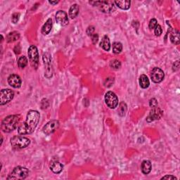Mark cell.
I'll use <instances>...</instances> for the list:
<instances>
[{"label":"cell","mask_w":180,"mask_h":180,"mask_svg":"<svg viewBox=\"0 0 180 180\" xmlns=\"http://www.w3.org/2000/svg\"><path fill=\"white\" fill-rule=\"evenodd\" d=\"M40 118V113L37 110H31L27 113L26 121L22 123L18 128L19 134H30L35 131Z\"/></svg>","instance_id":"1"},{"label":"cell","mask_w":180,"mask_h":180,"mask_svg":"<svg viewBox=\"0 0 180 180\" xmlns=\"http://www.w3.org/2000/svg\"><path fill=\"white\" fill-rule=\"evenodd\" d=\"M21 118L20 115H11L7 116L2 122V130L7 133L13 131L20 123Z\"/></svg>","instance_id":"2"},{"label":"cell","mask_w":180,"mask_h":180,"mask_svg":"<svg viewBox=\"0 0 180 180\" xmlns=\"http://www.w3.org/2000/svg\"><path fill=\"white\" fill-rule=\"evenodd\" d=\"M28 169L24 167H21V166H18V167L13 169L9 177H7V179H25L28 177Z\"/></svg>","instance_id":"3"},{"label":"cell","mask_w":180,"mask_h":180,"mask_svg":"<svg viewBox=\"0 0 180 180\" xmlns=\"http://www.w3.org/2000/svg\"><path fill=\"white\" fill-rule=\"evenodd\" d=\"M10 143L13 148L18 150L28 146L30 144V140L28 138L23 136H14L11 138Z\"/></svg>","instance_id":"4"},{"label":"cell","mask_w":180,"mask_h":180,"mask_svg":"<svg viewBox=\"0 0 180 180\" xmlns=\"http://www.w3.org/2000/svg\"><path fill=\"white\" fill-rule=\"evenodd\" d=\"M27 54H28L30 65L33 68L37 70L40 65V56H39V52L36 46H30L27 51Z\"/></svg>","instance_id":"5"},{"label":"cell","mask_w":180,"mask_h":180,"mask_svg":"<svg viewBox=\"0 0 180 180\" xmlns=\"http://www.w3.org/2000/svg\"><path fill=\"white\" fill-rule=\"evenodd\" d=\"M90 4L93 6L97 7L99 8L102 12L109 13L115 10V3L113 2L110 1H96V2H90Z\"/></svg>","instance_id":"6"},{"label":"cell","mask_w":180,"mask_h":180,"mask_svg":"<svg viewBox=\"0 0 180 180\" xmlns=\"http://www.w3.org/2000/svg\"><path fill=\"white\" fill-rule=\"evenodd\" d=\"M44 66H45V76L46 78H51L53 75V68L51 65V57L49 53H45L42 56Z\"/></svg>","instance_id":"7"},{"label":"cell","mask_w":180,"mask_h":180,"mask_svg":"<svg viewBox=\"0 0 180 180\" xmlns=\"http://www.w3.org/2000/svg\"><path fill=\"white\" fill-rule=\"evenodd\" d=\"M105 102L110 109H114L118 105V98L113 92H108L105 95Z\"/></svg>","instance_id":"8"},{"label":"cell","mask_w":180,"mask_h":180,"mask_svg":"<svg viewBox=\"0 0 180 180\" xmlns=\"http://www.w3.org/2000/svg\"><path fill=\"white\" fill-rule=\"evenodd\" d=\"M14 97V92L9 89L2 90L0 92V105L3 106L9 103Z\"/></svg>","instance_id":"9"},{"label":"cell","mask_w":180,"mask_h":180,"mask_svg":"<svg viewBox=\"0 0 180 180\" xmlns=\"http://www.w3.org/2000/svg\"><path fill=\"white\" fill-rule=\"evenodd\" d=\"M59 122L56 120H52L48 122L43 127L42 132L44 134L49 135L54 133L56 130L59 128Z\"/></svg>","instance_id":"10"},{"label":"cell","mask_w":180,"mask_h":180,"mask_svg":"<svg viewBox=\"0 0 180 180\" xmlns=\"http://www.w3.org/2000/svg\"><path fill=\"white\" fill-rule=\"evenodd\" d=\"M151 77L152 81L155 83L161 82L165 77V73L160 68H154L151 71Z\"/></svg>","instance_id":"11"},{"label":"cell","mask_w":180,"mask_h":180,"mask_svg":"<svg viewBox=\"0 0 180 180\" xmlns=\"http://www.w3.org/2000/svg\"><path fill=\"white\" fill-rule=\"evenodd\" d=\"M163 111L161 109L158 108V106L152 108L151 110L149 113L148 116L146 118V121L148 123H151V122L156 120H159V119L162 117L163 115Z\"/></svg>","instance_id":"12"},{"label":"cell","mask_w":180,"mask_h":180,"mask_svg":"<svg viewBox=\"0 0 180 180\" xmlns=\"http://www.w3.org/2000/svg\"><path fill=\"white\" fill-rule=\"evenodd\" d=\"M56 21L62 26H66L69 23L68 15L63 11H59L56 13Z\"/></svg>","instance_id":"13"},{"label":"cell","mask_w":180,"mask_h":180,"mask_svg":"<svg viewBox=\"0 0 180 180\" xmlns=\"http://www.w3.org/2000/svg\"><path fill=\"white\" fill-rule=\"evenodd\" d=\"M8 83L11 87L16 89L21 87L22 81L20 76L16 74H12L8 77Z\"/></svg>","instance_id":"14"},{"label":"cell","mask_w":180,"mask_h":180,"mask_svg":"<svg viewBox=\"0 0 180 180\" xmlns=\"http://www.w3.org/2000/svg\"><path fill=\"white\" fill-rule=\"evenodd\" d=\"M52 26H53V23H52V19L49 18L47 21H46V23L43 25L42 27H41V32L44 35H48L49 32H51Z\"/></svg>","instance_id":"15"},{"label":"cell","mask_w":180,"mask_h":180,"mask_svg":"<svg viewBox=\"0 0 180 180\" xmlns=\"http://www.w3.org/2000/svg\"><path fill=\"white\" fill-rule=\"evenodd\" d=\"M50 169L54 173L59 174L63 170V165H62V163H61L59 161H54L51 163Z\"/></svg>","instance_id":"16"},{"label":"cell","mask_w":180,"mask_h":180,"mask_svg":"<svg viewBox=\"0 0 180 180\" xmlns=\"http://www.w3.org/2000/svg\"><path fill=\"white\" fill-rule=\"evenodd\" d=\"M141 169H142V172L144 174L150 173L152 169V165L150 160H144L142 163V165H141Z\"/></svg>","instance_id":"17"},{"label":"cell","mask_w":180,"mask_h":180,"mask_svg":"<svg viewBox=\"0 0 180 180\" xmlns=\"http://www.w3.org/2000/svg\"><path fill=\"white\" fill-rule=\"evenodd\" d=\"M100 46L102 49H104L105 51H109L110 49V42L109 37L107 35H104L102 38L101 41L100 43Z\"/></svg>","instance_id":"18"},{"label":"cell","mask_w":180,"mask_h":180,"mask_svg":"<svg viewBox=\"0 0 180 180\" xmlns=\"http://www.w3.org/2000/svg\"><path fill=\"white\" fill-rule=\"evenodd\" d=\"M116 6L123 10H127L130 8L131 2L128 0H124V1H115L114 2Z\"/></svg>","instance_id":"19"},{"label":"cell","mask_w":180,"mask_h":180,"mask_svg":"<svg viewBox=\"0 0 180 180\" xmlns=\"http://www.w3.org/2000/svg\"><path fill=\"white\" fill-rule=\"evenodd\" d=\"M80 11V7L79 5L77 4H75L73 5H72L70 9H69V16H70L71 18L73 19L75 17H77V16L78 15Z\"/></svg>","instance_id":"20"},{"label":"cell","mask_w":180,"mask_h":180,"mask_svg":"<svg viewBox=\"0 0 180 180\" xmlns=\"http://www.w3.org/2000/svg\"><path fill=\"white\" fill-rule=\"evenodd\" d=\"M170 41L171 42L175 44V45H177L179 44L180 42V38H179V32L178 30H174V31L172 32L170 34Z\"/></svg>","instance_id":"21"},{"label":"cell","mask_w":180,"mask_h":180,"mask_svg":"<svg viewBox=\"0 0 180 180\" xmlns=\"http://www.w3.org/2000/svg\"><path fill=\"white\" fill-rule=\"evenodd\" d=\"M139 85L142 89H146L150 85V82L146 75H142L139 77Z\"/></svg>","instance_id":"22"},{"label":"cell","mask_w":180,"mask_h":180,"mask_svg":"<svg viewBox=\"0 0 180 180\" xmlns=\"http://www.w3.org/2000/svg\"><path fill=\"white\" fill-rule=\"evenodd\" d=\"M20 38V34L17 32H12L8 34L7 37V40L9 43L13 42L16 40H18Z\"/></svg>","instance_id":"23"},{"label":"cell","mask_w":180,"mask_h":180,"mask_svg":"<svg viewBox=\"0 0 180 180\" xmlns=\"http://www.w3.org/2000/svg\"><path fill=\"white\" fill-rule=\"evenodd\" d=\"M123 51V44L119 41H115L113 44V53L115 54H118L121 53V51Z\"/></svg>","instance_id":"24"},{"label":"cell","mask_w":180,"mask_h":180,"mask_svg":"<svg viewBox=\"0 0 180 180\" xmlns=\"http://www.w3.org/2000/svg\"><path fill=\"white\" fill-rule=\"evenodd\" d=\"M27 65V58L23 56L19 58L18 60V66L20 68H24Z\"/></svg>","instance_id":"25"},{"label":"cell","mask_w":180,"mask_h":180,"mask_svg":"<svg viewBox=\"0 0 180 180\" xmlns=\"http://www.w3.org/2000/svg\"><path fill=\"white\" fill-rule=\"evenodd\" d=\"M110 68L117 70V69H119L121 67V63L118 60H116V59L113 60L110 63Z\"/></svg>","instance_id":"26"},{"label":"cell","mask_w":180,"mask_h":180,"mask_svg":"<svg viewBox=\"0 0 180 180\" xmlns=\"http://www.w3.org/2000/svg\"><path fill=\"white\" fill-rule=\"evenodd\" d=\"M127 111V106L124 102H122L120 104V108H119V114L121 116H123L125 115V113Z\"/></svg>","instance_id":"27"},{"label":"cell","mask_w":180,"mask_h":180,"mask_svg":"<svg viewBox=\"0 0 180 180\" xmlns=\"http://www.w3.org/2000/svg\"><path fill=\"white\" fill-rule=\"evenodd\" d=\"M154 33L156 36H158V37H159L162 35L163 33V29H162V27L160 26V25H157L156 27L154 28Z\"/></svg>","instance_id":"28"},{"label":"cell","mask_w":180,"mask_h":180,"mask_svg":"<svg viewBox=\"0 0 180 180\" xmlns=\"http://www.w3.org/2000/svg\"><path fill=\"white\" fill-rule=\"evenodd\" d=\"M158 25V22L157 20L155 18H152L151 19V21H149V24H148V27L150 28V30H153L155 27H156Z\"/></svg>","instance_id":"29"},{"label":"cell","mask_w":180,"mask_h":180,"mask_svg":"<svg viewBox=\"0 0 180 180\" xmlns=\"http://www.w3.org/2000/svg\"><path fill=\"white\" fill-rule=\"evenodd\" d=\"M19 18H20V13H13L12 16V21L13 23H16L19 20Z\"/></svg>","instance_id":"30"},{"label":"cell","mask_w":180,"mask_h":180,"mask_svg":"<svg viewBox=\"0 0 180 180\" xmlns=\"http://www.w3.org/2000/svg\"><path fill=\"white\" fill-rule=\"evenodd\" d=\"M95 28L94 26H89L87 29V34L88 36H90V37H92V36L95 34Z\"/></svg>","instance_id":"31"},{"label":"cell","mask_w":180,"mask_h":180,"mask_svg":"<svg viewBox=\"0 0 180 180\" xmlns=\"http://www.w3.org/2000/svg\"><path fill=\"white\" fill-rule=\"evenodd\" d=\"M149 106L151 108L158 106V101L156 99H151L150 101H149Z\"/></svg>","instance_id":"32"},{"label":"cell","mask_w":180,"mask_h":180,"mask_svg":"<svg viewBox=\"0 0 180 180\" xmlns=\"http://www.w3.org/2000/svg\"><path fill=\"white\" fill-rule=\"evenodd\" d=\"M99 40V35L97 33H95L92 36V43L94 44H95L97 43V41Z\"/></svg>","instance_id":"33"},{"label":"cell","mask_w":180,"mask_h":180,"mask_svg":"<svg viewBox=\"0 0 180 180\" xmlns=\"http://www.w3.org/2000/svg\"><path fill=\"white\" fill-rule=\"evenodd\" d=\"M179 61H177L174 62V63L173 64V71H177L179 70Z\"/></svg>","instance_id":"34"},{"label":"cell","mask_w":180,"mask_h":180,"mask_svg":"<svg viewBox=\"0 0 180 180\" xmlns=\"http://www.w3.org/2000/svg\"><path fill=\"white\" fill-rule=\"evenodd\" d=\"M161 179H171V180H174V179H177V177L173 175H165L163 177H162Z\"/></svg>","instance_id":"35"},{"label":"cell","mask_w":180,"mask_h":180,"mask_svg":"<svg viewBox=\"0 0 180 180\" xmlns=\"http://www.w3.org/2000/svg\"><path fill=\"white\" fill-rule=\"evenodd\" d=\"M49 3L50 4H53V5H55V4H58L59 3V2H53V1H49Z\"/></svg>","instance_id":"36"}]
</instances>
